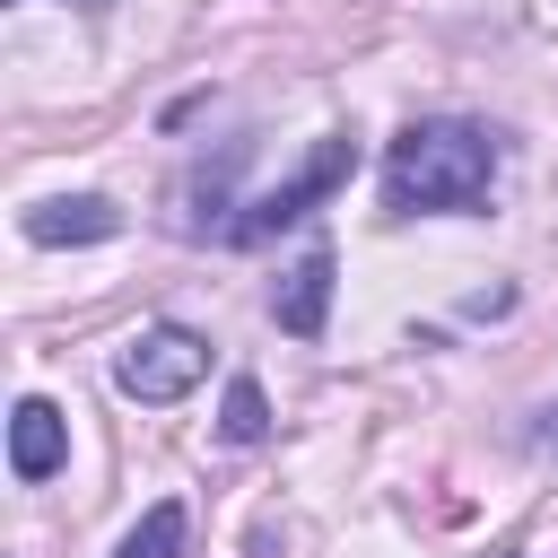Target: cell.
<instances>
[{
	"instance_id": "cell-1",
	"label": "cell",
	"mask_w": 558,
	"mask_h": 558,
	"mask_svg": "<svg viewBox=\"0 0 558 558\" xmlns=\"http://www.w3.org/2000/svg\"><path fill=\"white\" fill-rule=\"evenodd\" d=\"M497 174V140L480 122H410L384 157V201L410 209H471Z\"/></svg>"
},
{
	"instance_id": "cell-2",
	"label": "cell",
	"mask_w": 558,
	"mask_h": 558,
	"mask_svg": "<svg viewBox=\"0 0 558 558\" xmlns=\"http://www.w3.org/2000/svg\"><path fill=\"white\" fill-rule=\"evenodd\" d=\"M349 174H357V140H349V131H331V140H314V157H305V166H296L279 192H262V201H253V209H244L227 235H235V244H262V235L296 227V218H305L314 201H331Z\"/></svg>"
},
{
	"instance_id": "cell-3",
	"label": "cell",
	"mask_w": 558,
	"mask_h": 558,
	"mask_svg": "<svg viewBox=\"0 0 558 558\" xmlns=\"http://www.w3.org/2000/svg\"><path fill=\"white\" fill-rule=\"evenodd\" d=\"M201 375H209V340H201V331H183V323L140 331V340L122 349V366H113V384H122L131 401H183Z\"/></svg>"
},
{
	"instance_id": "cell-4",
	"label": "cell",
	"mask_w": 558,
	"mask_h": 558,
	"mask_svg": "<svg viewBox=\"0 0 558 558\" xmlns=\"http://www.w3.org/2000/svg\"><path fill=\"white\" fill-rule=\"evenodd\" d=\"M70 462V418L52 401H17L9 410V471L17 480H52Z\"/></svg>"
},
{
	"instance_id": "cell-5",
	"label": "cell",
	"mask_w": 558,
	"mask_h": 558,
	"mask_svg": "<svg viewBox=\"0 0 558 558\" xmlns=\"http://www.w3.org/2000/svg\"><path fill=\"white\" fill-rule=\"evenodd\" d=\"M270 314H279V331H296V340L323 331V314H331V244L296 253V270L270 288Z\"/></svg>"
},
{
	"instance_id": "cell-6",
	"label": "cell",
	"mask_w": 558,
	"mask_h": 558,
	"mask_svg": "<svg viewBox=\"0 0 558 558\" xmlns=\"http://www.w3.org/2000/svg\"><path fill=\"white\" fill-rule=\"evenodd\" d=\"M26 235H35V244H105V235H122V209L96 201V192H78V201H35V209H26Z\"/></svg>"
},
{
	"instance_id": "cell-7",
	"label": "cell",
	"mask_w": 558,
	"mask_h": 558,
	"mask_svg": "<svg viewBox=\"0 0 558 558\" xmlns=\"http://www.w3.org/2000/svg\"><path fill=\"white\" fill-rule=\"evenodd\" d=\"M218 436H227V445H262V436H270V401H262L253 375L227 384V401H218Z\"/></svg>"
},
{
	"instance_id": "cell-8",
	"label": "cell",
	"mask_w": 558,
	"mask_h": 558,
	"mask_svg": "<svg viewBox=\"0 0 558 558\" xmlns=\"http://www.w3.org/2000/svg\"><path fill=\"white\" fill-rule=\"evenodd\" d=\"M113 558H183V506H148V514L122 532Z\"/></svg>"
},
{
	"instance_id": "cell-9",
	"label": "cell",
	"mask_w": 558,
	"mask_h": 558,
	"mask_svg": "<svg viewBox=\"0 0 558 558\" xmlns=\"http://www.w3.org/2000/svg\"><path fill=\"white\" fill-rule=\"evenodd\" d=\"M532 445H541V453H558V401H541V410H532Z\"/></svg>"
},
{
	"instance_id": "cell-10",
	"label": "cell",
	"mask_w": 558,
	"mask_h": 558,
	"mask_svg": "<svg viewBox=\"0 0 558 558\" xmlns=\"http://www.w3.org/2000/svg\"><path fill=\"white\" fill-rule=\"evenodd\" d=\"M78 9H105V0H78Z\"/></svg>"
}]
</instances>
